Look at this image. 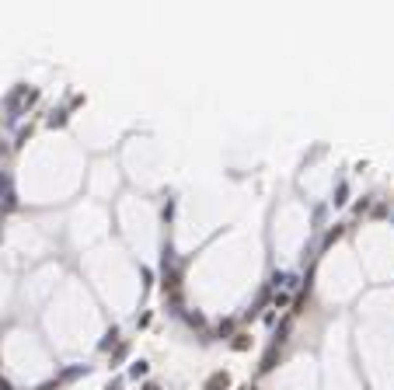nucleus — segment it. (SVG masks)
<instances>
[{"mask_svg": "<svg viewBox=\"0 0 394 390\" xmlns=\"http://www.w3.org/2000/svg\"><path fill=\"white\" fill-rule=\"evenodd\" d=\"M227 383H230V376H227V373H213V376H210V383H206V390H227Z\"/></svg>", "mask_w": 394, "mask_h": 390, "instance_id": "1", "label": "nucleus"}, {"mask_svg": "<svg viewBox=\"0 0 394 390\" xmlns=\"http://www.w3.org/2000/svg\"><path fill=\"white\" fill-rule=\"evenodd\" d=\"M147 390H157V387H153V383H150V387H147Z\"/></svg>", "mask_w": 394, "mask_h": 390, "instance_id": "2", "label": "nucleus"}]
</instances>
